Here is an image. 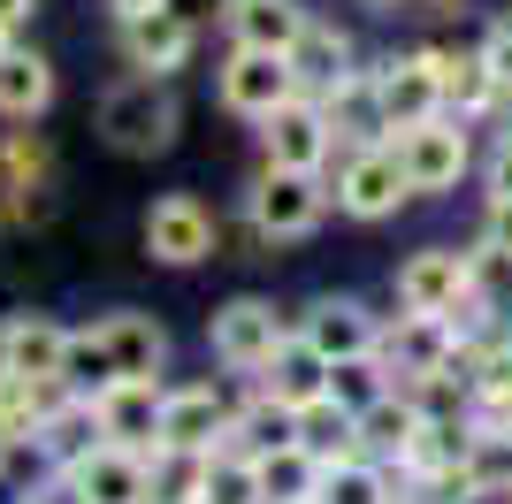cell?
Masks as SVG:
<instances>
[{
	"mask_svg": "<svg viewBox=\"0 0 512 504\" xmlns=\"http://www.w3.org/2000/svg\"><path fill=\"white\" fill-rule=\"evenodd\" d=\"M100 138L115 153H161L176 138V92L169 77H153V69H130L123 84H107L100 100Z\"/></svg>",
	"mask_w": 512,
	"mask_h": 504,
	"instance_id": "6da1fadb",
	"label": "cell"
},
{
	"mask_svg": "<svg viewBox=\"0 0 512 504\" xmlns=\"http://www.w3.org/2000/svg\"><path fill=\"white\" fill-rule=\"evenodd\" d=\"M329 199L337 191L321 184L314 168H260L253 191H245V214H253V230L268 237V245H291V237H314L321 214H329Z\"/></svg>",
	"mask_w": 512,
	"mask_h": 504,
	"instance_id": "7a4b0ae2",
	"label": "cell"
},
{
	"mask_svg": "<svg viewBox=\"0 0 512 504\" xmlns=\"http://www.w3.org/2000/svg\"><path fill=\"white\" fill-rule=\"evenodd\" d=\"M390 146L413 176V199H436V191H459V176L474 168V138H467V115H428V123L390 130Z\"/></svg>",
	"mask_w": 512,
	"mask_h": 504,
	"instance_id": "3957f363",
	"label": "cell"
},
{
	"mask_svg": "<svg viewBox=\"0 0 512 504\" xmlns=\"http://www.w3.org/2000/svg\"><path fill=\"white\" fill-rule=\"evenodd\" d=\"M214 92H222V107H230V115L268 123L283 100H299L306 84H299V69H291V54H276V46H230V54H222V69H214Z\"/></svg>",
	"mask_w": 512,
	"mask_h": 504,
	"instance_id": "277c9868",
	"label": "cell"
},
{
	"mask_svg": "<svg viewBox=\"0 0 512 504\" xmlns=\"http://www.w3.org/2000/svg\"><path fill=\"white\" fill-rule=\"evenodd\" d=\"M413 199V176L406 161H398V146H352L337 168V214H352V222H390V214Z\"/></svg>",
	"mask_w": 512,
	"mask_h": 504,
	"instance_id": "5b68a950",
	"label": "cell"
},
{
	"mask_svg": "<svg viewBox=\"0 0 512 504\" xmlns=\"http://www.w3.org/2000/svg\"><path fill=\"white\" fill-rule=\"evenodd\" d=\"M283 336L291 329H283V314L268 298H230V306H214V321H207V344L230 375H260V367L283 352Z\"/></svg>",
	"mask_w": 512,
	"mask_h": 504,
	"instance_id": "8992f818",
	"label": "cell"
},
{
	"mask_svg": "<svg viewBox=\"0 0 512 504\" xmlns=\"http://www.w3.org/2000/svg\"><path fill=\"white\" fill-rule=\"evenodd\" d=\"M398 306L406 314H474V268L451 245H421L398 268Z\"/></svg>",
	"mask_w": 512,
	"mask_h": 504,
	"instance_id": "52a82bcc",
	"label": "cell"
},
{
	"mask_svg": "<svg viewBox=\"0 0 512 504\" xmlns=\"http://www.w3.org/2000/svg\"><path fill=\"white\" fill-rule=\"evenodd\" d=\"M62 489L77 504H153V451H130V443H100L85 466H69Z\"/></svg>",
	"mask_w": 512,
	"mask_h": 504,
	"instance_id": "ba28073f",
	"label": "cell"
},
{
	"mask_svg": "<svg viewBox=\"0 0 512 504\" xmlns=\"http://www.w3.org/2000/svg\"><path fill=\"white\" fill-rule=\"evenodd\" d=\"M230 420L237 405L214 390V382H184V390H169V405H161V451H222L230 443Z\"/></svg>",
	"mask_w": 512,
	"mask_h": 504,
	"instance_id": "9c48e42d",
	"label": "cell"
},
{
	"mask_svg": "<svg viewBox=\"0 0 512 504\" xmlns=\"http://www.w3.org/2000/svg\"><path fill=\"white\" fill-rule=\"evenodd\" d=\"M314 100H321V115H329V130H337L344 153L390 138V107H383V77H375V69H344L337 84H321Z\"/></svg>",
	"mask_w": 512,
	"mask_h": 504,
	"instance_id": "30bf717a",
	"label": "cell"
},
{
	"mask_svg": "<svg viewBox=\"0 0 512 504\" xmlns=\"http://www.w3.org/2000/svg\"><path fill=\"white\" fill-rule=\"evenodd\" d=\"M146 252L161 268H199V260H214V214L199 207L192 191L153 199L146 207Z\"/></svg>",
	"mask_w": 512,
	"mask_h": 504,
	"instance_id": "8fae6325",
	"label": "cell"
},
{
	"mask_svg": "<svg viewBox=\"0 0 512 504\" xmlns=\"http://www.w3.org/2000/svg\"><path fill=\"white\" fill-rule=\"evenodd\" d=\"M100 443H107V428H100V405H92V390H62V398L46 405V420H39V436H31V451H39V459L54 466V482H62L69 466H85Z\"/></svg>",
	"mask_w": 512,
	"mask_h": 504,
	"instance_id": "7c38bea8",
	"label": "cell"
},
{
	"mask_svg": "<svg viewBox=\"0 0 512 504\" xmlns=\"http://www.w3.org/2000/svg\"><path fill=\"white\" fill-rule=\"evenodd\" d=\"M375 77H383L390 130L428 123V115H444V107H451V92H444V46H421V54H406V62H383Z\"/></svg>",
	"mask_w": 512,
	"mask_h": 504,
	"instance_id": "4fadbf2b",
	"label": "cell"
},
{
	"mask_svg": "<svg viewBox=\"0 0 512 504\" xmlns=\"http://www.w3.org/2000/svg\"><path fill=\"white\" fill-rule=\"evenodd\" d=\"M92 405H100L107 443H130V451H161V405H169L161 375H123V382H107Z\"/></svg>",
	"mask_w": 512,
	"mask_h": 504,
	"instance_id": "5bb4252c",
	"label": "cell"
},
{
	"mask_svg": "<svg viewBox=\"0 0 512 504\" xmlns=\"http://www.w3.org/2000/svg\"><path fill=\"white\" fill-rule=\"evenodd\" d=\"M260 138H268V161H276V168H314V176H321V161L337 153V130H329V115H321L314 92L283 100L276 115L260 123Z\"/></svg>",
	"mask_w": 512,
	"mask_h": 504,
	"instance_id": "9a60e30c",
	"label": "cell"
},
{
	"mask_svg": "<svg viewBox=\"0 0 512 504\" xmlns=\"http://www.w3.org/2000/svg\"><path fill=\"white\" fill-rule=\"evenodd\" d=\"M383 359L398 367V382L436 375V367L459 359V321L451 314H406V306H398V321L383 329Z\"/></svg>",
	"mask_w": 512,
	"mask_h": 504,
	"instance_id": "2e32d148",
	"label": "cell"
},
{
	"mask_svg": "<svg viewBox=\"0 0 512 504\" xmlns=\"http://www.w3.org/2000/svg\"><path fill=\"white\" fill-rule=\"evenodd\" d=\"M199 46V23L184 8H146V16H123V54L130 69H153V77H176Z\"/></svg>",
	"mask_w": 512,
	"mask_h": 504,
	"instance_id": "e0dca14e",
	"label": "cell"
},
{
	"mask_svg": "<svg viewBox=\"0 0 512 504\" xmlns=\"http://www.w3.org/2000/svg\"><path fill=\"white\" fill-rule=\"evenodd\" d=\"M299 336L321 359H352V352H383V321L367 314L360 298H314L299 321Z\"/></svg>",
	"mask_w": 512,
	"mask_h": 504,
	"instance_id": "ac0fdd59",
	"label": "cell"
},
{
	"mask_svg": "<svg viewBox=\"0 0 512 504\" xmlns=\"http://www.w3.org/2000/svg\"><path fill=\"white\" fill-rule=\"evenodd\" d=\"M62 359H69V329H54L46 314H16L0 329V375L62 382Z\"/></svg>",
	"mask_w": 512,
	"mask_h": 504,
	"instance_id": "d6986e66",
	"label": "cell"
},
{
	"mask_svg": "<svg viewBox=\"0 0 512 504\" xmlns=\"http://www.w3.org/2000/svg\"><path fill=\"white\" fill-rule=\"evenodd\" d=\"M306 8L299 0H222V31H230V46H276V54H291V46L306 39Z\"/></svg>",
	"mask_w": 512,
	"mask_h": 504,
	"instance_id": "ffe728a7",
	"label": "cell"
},
{
	"mask_svg": "<svg viewBox=\"0 0 512 504\" xmlns=\"http://www.w3.org/2000/svg\"><path fill=\"white\" fill-rule=\"evenodd\" d=\"M253 382H260V390H268L276 405H291V413H299V405L329 398V359H321L314 344H306V336H283V352L268 359V367H260Z\"/></svg>",
	"mask_w": 512,
	"mask_h": 504,
	"instance_id": "44dd1931",
	"label": "cell"
},
{
	"mask_svg": "<svg viewBox=\"0 0 512 504\" xmlns=\"http://www.w3.org/2000/svg\"><path fill=\"white\" fill-rule=\"evenodd\" d=\"M54 107V69L31 46H0V115L8 123H39Z\"/></svg>",
	"mask_w": 512,
	"mask_h": 504,
	"instance_id": "7402d4cb",
	"label": "cell"
},
{
	"mask_svg": "<svg viewBox=\"0 0 512 504\" xmlns=\"http://www.w3.org/2000/svg\"><path fill=\"white\" fill-rule=\"evenodd\" d=\"M421 428H428V420H421V405L406 398V382L360 413V443H367V459H383V466H406V451H413Z\"/></svg>",
	"mask_w": 512,
	"mask_h": 504,
	"instance_id": "603a6c76",
	"label": "cell"
},
{
	"mask_svg": "<svg viewBox=\"0 0 512 504\" xmlns=\"http://www.w3.org/2000/svg\"><path fill=\"white\" fill-rule=\"evenodd\" d=\"M299 443L314 451L321 466H344V459H367V443H360V413L337 398H314L299 405Z\"/></svg>",
	"mask_w": 512,
	"mask_h": 504,
	"instance_id": "cb8c5ba5",
	"label": "cell"
},
{
	"mask_svg": "<svg viewBox=\"0 0 512 504\" xmlns=\"http://www.w3.org/2000/svg\"><path fill=\"white\" fill-rule=\"evenodd\" d=\"M100 329H107V352H115L123 375H161L169 367V329L153 314H107Z\"/></svg>",
	"mask_w": 512,
	"mask_h": 504,
	"instance_id": "d4e9b609",
	"label": "cell"
},
{
	"mask_svg": "<svg viewBox=\"0 0 512 504\" xmlns=\"http://www.w3.org/2000/svg\"><path fill=\"white\" fill-rule=\"evenodd\" d=\"M444 92H451V115H467V123H482L490 107H512L482 46H474V54H444Z\"/></svg>",
	"mask_w": 512,
	"mask_h": 504,
	"instance_id": "484cf974",
	"label": "cell"
},
{
	"mask_svg": "<svg viewBox=\"0 0 512 504\" xmlns=\"http://www.w3.org/2000/svg\"><path fill=\"white\" fill-rule=\"evenodd\" d=\"M260 489H268V504H306L321 489V459L299 436L276 443V451H260Z\"/></svg>",
	"mask_w": 512,
	"mask_h": 504,
	"instance_id": "4316f807",
	"label": "cell"
},
{
	"mask_svg": "<svg viewBox=\"0 0 512 504\" xmlns=\"http://www.w3.org/2000/svg\"><path fill=\"white\" fill-rule=\"evenodd\" d=\"M199 504H268V489H260V459H253V451H237V443L207 451V482H199Z\"/></svg>",
	"mask_w": 512,
	"mask_h": 504,
	"instance_id": "83f0119b",
	"label": "cell"
},
{
	"mask_svg": "<svg viewBox=\"0 0 512 504\" xmlns=\"http://www.w3.org/2000/svg\"><path fill=\"white\" fill-rule=\"evenodd\" d=\"M398 390V367H390L383 352H352V359H329V398L352 405V413H367L375 398H390Z\"/></svg>",
	"mask_w": 512,
	"mask_h": 504,
	"instance_id": "f1b7e54d",
	"label": "cell"
},
{
	"mask_svg": "<svg viewBox=\"0 0 512 504\" xmlns=\"http://www.w3.org/2000/svg\"><path fill=\"white\" fill-rule=\"evenodd\" d=\"M321 504H390L398 497V474L383 459H344V466H321Z\"/></svg>",
	"mask_w": 512,
	"mask_h": 504,
	"instance_id": "f546056e",
	"label": "cell"
},
{
	"mask_svg": "<svg viewBox=\"0 0 512 504\" xmlns=\"http://www.w3.org/2000/svg\"><path fill=\"white\" fill-rule=\"evenodd\" d=\"M474 497H512V428H482V420H474V443H467V504Z\"/></svg>",
	"mask_w": 512,
	"mask_h": 504,
	"instance_id": "4dcf8cb0",
	"label": "cell"
},
{
	"mask_svg": "<svg viewBox=\"0 0 512 504\" xmlns=\"http://www.w3.org/2000/svg\"><path fill=\"white\" fill-rule=\"evenodd\" d=\"M291 69H299L306 92H321V84H337L344 69H352V39L329 31V23H306V39L291 46Z\"/></svg>",
	"mask_w": 512,
	"mask_h": 504,
	"instance_id": "1f68e13d",
	"label": "cell"
},
{
	"mask_svg": "<svg viewBox=\"0 0 512 504\" xmlns=\"http://www.w3.org/2000/svg\"><path fill=\"white\" fill-rule=\"evenodd\" d=\"M291 436H299V413L276 405L268 390H260L253 405H237V420H230V443H237V451H253V459H260V451H276V443H291Z\"/></svg>",
	"mask_w": 512,
	"mask_h": 504,
	"instance_id": "d6a6232c",
	"label": "cell"
},
{
	"mask_svg": "<svg viewBox=\"0 0 512 504\" xmlns=\"http://www.w3.org/2000/svg\"><path fill=\"white\" fill-rule=\"evenodd\" d=\"M62 382H69V390H92V398H100L107 382H123V367H115V352H107V329H100V321H92V329H69Z\"/></svg>",
	"mask_w": 512,
	"mask_h": 504,
	"instance_id": "836d02e7",
	"label": "cell"
},
{
	"mask_svg": "<svg viewBox=\"0 0 512 504\" xmlns=\"http://www.w3.org/2000/svg\"><path fill=\"white\" fill-rule=\"evenodd\" d=\"M467 268H474V306L482 314H512V245H482L467 252Z\"/></svg>",
	"mask_w": 512,
	"mask_h": 504,
	"instance_id": "e575fe53",
	"label": "cell"
},
{
	"mask_svg": "<svg viewBox=\"0 0 512 504\" xmlns=\"http://www.w3.org/2000/svg\"><path fill=\"white\" fill-rule=\"evenodd\" d=\"M0 161H8V184H31V191H39L46 184V146H39V138H31V130H8V153H0Z\"/></svg>",
	"mask_w": 512,
	"mask_h": 504,
	"instance_id": "d590c367",
	"label": "cell"
},
{
	"mask_svg": "<svg viewBox=\"0 0 512 504\" xmlns=\"http://www.w3.org/2000/svg\"><path fill=\"white\" fill-rule=\"evenodd\" d=\"M482 184H490V199H512V130L490 146V161H482Z\"/></svg>",
	"mask_w": 512,
	"mask_h": 504,
	"instance_id": "8d00e7d4",
	"label": "cell"
},
{
	"mask_svg": "<svg viewBox=\"0 0 512 504\" xmlns=\"http://www.w3.org/2000/svg\"><path fill=\"white\" fill-rule=\"evenodd\" d=\"M482 54H490V69H497V84H505V100H512V16L497 23L490 39H482Z\"/></svg>",
	"mask_w": 512,
	"mask_h": 504,
	"instance_id": "74e56055",
	"label": "cell"
},
{
	"mask_svg": "<svg viewBox=\"0 0 512 504\" xmlns=\"http://www.w3.org/2000/svg\"><path fill=\"white\" fill-rule=\"evenodd\" d=\"M482 237H490V245H512V199H490V207H482Z\"/></svg>",
	"mask_w": 512,
	"mask_h": 504,
	"instance_id": "f35d334b",
	"label": "cell"
},
{
	"mask_svg": "<svg viewBox=\"0 0 512 504\" xmlns=\"http://www.w3.org/2000/svg\"><path fill=\"white\" fill-rule=\"evenodd\" d=\"M390 504H451V497H436V489H421V482H406V474H398V497Z\"/></svg>",
	"mask_w": 512,
	"mask_h": 504,
	"instance_id": "ab89813d",
	"label": "cell"
},
{
	"mask_svg": "<svg viewBox=\"0 0 512 504\" xmlns=\"http://www.w3.org/2000/svg\"><path fill=\"white\" fill-rule=\"evenodd\" d=\"M107 8H115V23H123V16H146V8H169V0H107Z\"/></svg>",
	"mask_w": 512,
	"mask_h": 504,
	"instance_id": "60d3db41",
	"label": "cell"
},
{
	"mask_svg": "<svg viewBox=\"0 0 512 504\" xmlns=\"http://www.w3.org/2000/svg\"><path fill=\"white\" fill-rule=\"evenodd\" d=\"M0 23H16V31H23V23H31V0H0Z\"/></svg>",
	"mask_w": 512,
	"mask_h": 504,
	"instance_id": "b9f144b4",
	"label": "cell"
},
{
	"mask_svg": "<svg viewBox=\"0 0 512 504\" xmlns=\"http://www.w3.org/2000/svg\"><path fill=\"white\" fill-rule=\"evenodd\" d=\"M0 46H16V23H0Z\"/></svg>",
	"mask_w": 512,
	"mask_h": 504,
	"instance_id": "7bdbcfd3",
	"label": "cell"
},
{
	"mask_svg": "<svg viewBox=\"0 0 512 504\" xmlns=\"http://www.w3.org/2000/svg\"><path fill=\"white\" fill-rule=\"evenodd\" d=\"M360 8H398V0H360Z\"/></svg>",
	"mask_w": 512,
	"mask_h": 504,
	"instance_id": "ee69618b",
	"label": "cell"
}]
</instances>
